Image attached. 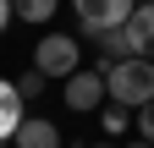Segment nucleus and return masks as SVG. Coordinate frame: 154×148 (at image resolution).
<instances>
[{
	"label": "nucleus",
	"instance_id": "f257e3e1",
	"mask_svg": "<svg viewBox=\"0 0 154 148\" xmlns=\"http://www.w3.org/2000/svg\"><path fill=\"white\" fill-rule=\"evenodd\" d=\"M105 93L116 99V104H149L154 99V61H138V55H132V61H116V66H105Z\"/></svg>",
	"mask_w": 154,
	"mask_h": 148
},
{
	"label": "nucleus",
	"instance_id": "f03ea898",
	"mask_svg": "<svg viewBox=\"0 0 154 148\" xmlns=\"http://www.w3.org/2000/svg\"><path fill=\"white\" fill-rule=\"evenodd\" d=\"M72 6H77L83 33L94 39V33H116V28H127V16L138 11V0H72Z\"/></svg>",
	"mask_w": 154,
	"mask_h": 148
},
{
	"label": "nucleus",
	"instance_id": "7ed1b4c3",
	"mask_svg": "<svg viewBox=\"0 0 154 148\" xmlns=\"http://www.w3.org/2000/svg\"><path fill=\"white\" fill-rule=\"evenodd\" d=\"M33 71L38 77H72L77 71V39L72 33H44L33 49Z\"/></svg>",
	"mask_w": 154,
	"mask_h": 148
},
{
	"label": "nucleus",
	"instance_id": "20e7f679",
	"mask_svg": "<svg viewBox=\"0 0 154 148\" xmlns=\"http://www.w3.org/2000/svg\"><path fill=\"white\" fill-rule=\"evenodd\" d=\"M61 99L72 110H99V99H105V66H77L66 77V93Z\"/></svg>",
	"mask_w": 154,
	"mask_h": 148
},
{
	"label": "nucleus",
	"instance_id": "39448f33",
	"mask_svg": "<svg viewBox=\"0 0 154 148\" xmlns=\"http://www.w3.org/2000/svg\"><path fill=\"white\" fill-rule=\"evenodd\" d=\"M127 39H132V55L138 61H154V6H138L127 16Z\"/></svg>",
	"mask_w": 154,
	"mask_h": 148
},
{
	"label": "nucleus",
	"instance_id": "423d86ee",
	"mask_svg": "<svg viewBox=\"0 0 154 148\" xmlns=\"http://www.w3.org/2000/svg\"><path fill=\"white\" fill-rule=\"evenodd\" d=\"M17 148H61V132H55V121H38V115H22V126L11 132Z\"/></svg>",
	"mask_w": 154,
	"mask_h": 148
},
{
	"label": "nucleus",
	"instance_id": "0eeeda50",
	"mask_svg": "<svg viewBox=\"0 0 154 148\" xmlns=\"http://www.w3.org/2000/svg\"><path fill=\"white\" fill-rule=\"evenodd\" d=\"M17 126H22V99H17L11 82H0V143H6Z\"/></svg>",
	"mask_w": 154,
	"mask_h": 148
},
{
	"label": "nucleus",
	"instance_id": "6e6552de",
	"mask_svg": "<svg viewBox=\"0 0 154 148\" xmlns=\"http://www.w3.org/2000/svg\"><path fill=\"white\" fill-rule=\"evenodd\" d=\"M11 16H22V22H50L55 0H11Z\"/></svg>",
	"mask_w": 154,
	"mask_h": 148
},
{
	"label": "nucleus",
	"instance_id": "1a4fd4ad",
	"mask_svg": "<svg viewBox=\"0 0 154 148\" xmlns=\"http://www.w3.org/2000/svg\"><path fill=\"white\" fill-rule=\"evenodd\" d=\"M11 88H17V99L28 104V99H38V88H44V77H38V71H28V77H17Z\"/></svg>",
	"mask_w": 154,
	"mask_h": 148
},
{
	"label": "nucleus",
	"instance_id": "9d476101",
	"mask_svg": "<svg viewBox=\"0 0 154 148\" xmlns=\"http://www.w3.org/2000/svg\"><path fill=\"white\" fill-rule=\"evenodd\" d=\"M138 132H143V143L154 148V99H149V104L138 110Z\"/></svg>",
	"mask_w": 154,
	"mask_h": 148
},
{
	"label": "nucleus",
	"instance_id": "9b49d317",
	"mask_svg": "<svg viewBox=\"0 0 154 148\" xmlns=\"http://www.w3.org/2000/svg\"><path fill=\"white\" fill-rule=\"evenodd\" d=\"M121 126H127V110L110 104V110H105V132H121Z\"/></svg>",
	"mask_w": 154,
	"mask_h": 148
},
{
	"label": "nucleus",
	"instance_id": "f8f14e48",
	"mask_svg": "<svg viewBox=\"0 0 154 148\" xmlns=\"http://www.w3.org/2000/svg\"><path fill=\"white\" fill-rule=\"evenodd\" d=\"M6 22H11V0H0V33H6Z\"/></svg>",
	"mask_w": 154,
	"mask_h": 148
},
{
	"label": "nucleus",
	"instance_id": "ddd939ff",
	"mask_svg": "<svg viewBox=\"0 0 154 148\" xmlns=\"http://www.w3.org/2000/svg\"><path fill=\"white\" fill-rule=\"evenodd\" d=\"M127 148H149V143H127Z\"/></svg>",
	"mask_w": 154,
	"mask_h": 148
},
{
	"label": "nucleus",
	"instance_id": "4468645a",
	"mask_svg": "<svg viewBox=\"0 0 154 148\" xmlns=\"http://www.w3.org/2000/svg\"><path fill=\"white\" fill-rule=\"evenodd\" d=\"M99 148H110V143H99Z\"/></svg>",
	"mask_w": 154,
	"mask_h": 148
},
{
	"label": "nucleus",
	"instance_id": "2eb2a0df",
	"mask_svg": "<svg viewBox=\"0 0 154 148\" xmlns=\"http://www.w3.org/2000/svg\"><path fill=\"white\" fill-rule=\"evenodd\" d=\"M0 148H6V143H0Z\"/></svg>",
	"mask_w": 154,
	"mask_h": 148
}]
</instances>
